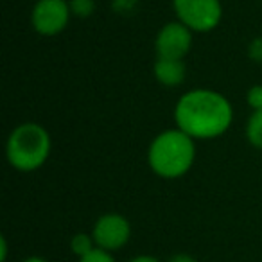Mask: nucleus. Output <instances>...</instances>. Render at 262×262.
Here are the masks:
<instances>
[{
	"label": "nucleus",
	"mask_w": 262,
	"mask_h": 262,
	"mask_svg": "<svg viewBox=\"0 0 262 262\" xmlns=\"http://www.w3.org/2000/svg\"><path fill=\"white\" fill-rule=\"evenodd\" d=\"M192 31L178 20L164 24L155 38L157 58L183 59L192 49Z\"/></svg>",
	"instance_id": "0eeeda50"
},
{
	"label": "nucleus",
	"mask_w": 262,
	"mask_h": 262,
	"mask_svg": "<svg viewBox=\"0 0 262 262\" xmlns=\"http://www.w3.org/2000/svg\"><path fill=\"white\" fill-rule=\"evenodd\" d=\"M246 54L253 63H262V36H255L248 43Z\"/></svg>",
	"instance_id": "4468645a"
},
{
	"label": "nucleus",
	"mask_w": 262,
	"mask_h": 262,
	"mask_svg": "<svg viewBox=\"0 0 262 262\" xmlns=\"http://www.w3.org/2000/svg\"><path fill=\"white\" fill-rule=\"evenodd\" d=\"M153 76L162 86L176 88L183 84L187 79V67L183 59H169V58H157L153 65Z\"/></svg>",
	"instance_id": "6e6552de"
},
{
	"label": "nucleus",
	"mask_w": 262,
	"mask_h": 262,
	"mask_svg": "<svg viewBox=\"0 0 262 262\" xmlns=\"http://www.w3.org/2000/svg\"><path fill=\"white\" fill-rule=\"evenodd\" d=\"M90 233L95 241V246L110 253H115L129 243L131 225L122 214L106 212L95 219Z\"/></svg>",
	"instance_id": "423d86ee"
},
{
	"label": "nucleus",
	"mask_w": 262,
	"mask_h": 262,
	"mask_svg": "<svg viewBox=\"0 0 262 262\" xmlns=\"http://www.w3.org/2000/svg\"><path fill=\"white\" fill-rule=\"evenodd\" d=\"M137 0H113V9L120 15H127L135 9Z\"/></svg>",
	"instance_id": "2eb2a0df"
},
{
	"label": "nucleus",
	"mask_w": 262,
	"mask_h": 262,
	"mask_svg": "<svg viewBox=\"0 0 262 262\" xmlns=\"http://www.w3.org/2000/svg\"><path fill=\"white\" fill-rule=\"evenodd\" d=\"M52 139L47 127L38 122H22L6 140V160L18 172H34L47 164Z\"/></svg>",
	"instance_id": "7ed1b4c3"
},
{
	"label": "nucleus",
	"mask_w": 262,
	"mask_h": 262,
	"mask_svg": "<svg viewBox=\"0 0 262 262\" xmlns=\"http://www.w3.org/2000/svg\"><path fill=\"white\" fill-rule=\"evenodd\" d=\"M246 102L251 112H260L262 110V84H253L246 92Z\"/></svg>",
	"instance_id": "f8f14e48"
},
{
	"label": "nucleus",
	"mask_w": 262,
	"mask_h": 262,
	"mask_svg": "<svg viewBox=\"0 0 262 262\" xmlns=\"http://www.w3.org/2000/svg\"><path fill=\"white\" fill-rule=\"evenodd\" d=\"M196 162V140L178 127L160 131L147 147V165L162 180L183 178Z\"/></svg>",
	"instance_id": "f03ea898"
},
{
	"label": "nucleus",
	"mask_w": 262,
	"mask_h": 262,
	"mask_svg": "<svg viewBox=\"0 0 262 262\" xmlns=\"http://www.w3.org/2000/svg\"><path fill=\"white\" fill-rule=\"evenodd\" d=\"M70 11L76 18H90L95 13V0H69Z\"/></svg>",
	"instance_id": "9b49d317"
},
{
	"label": "nucleus",
	"mask_w": 262,
	"mask_h": 262,
	"mask_svg": "<svg viewBox=\"0 0 262 262\" xmlns=\"http://www.w3.org/2000/svg\"><path fill=\"white\" fill-rule=\"evenodd\" d=\"M69 246H70V251H72L77 258L84 257V255H88L90 251H94L95 248H97L92 233H86V232H77L76 235H72Z\"/></svg>",
	"instance_id": "9d476101"
},
{
	"label": "nucleus",
	"mask_w": 262,
	"mask_h": 262,
	"mask_svg": "<svg viewBox=\"0 0 262 262\" xmlns=\"http://www.w3.org/2000/svg\"><path fill=\"white\" fill-rule=\"evenodd\" d=\"M167 262H198V258L190 253H174L172 257H169Z\"/></svg>",
	"instance_id": "f3484780"
},
{
	"label": "nucleus",
	"mask_w": 262,
	"mask_h": 262,
	"mask_svg": "<svg viewBox=\"0 0 262 262\" xmlns=\"http://www.w3.org/2000/svg\"><path fill=\"white\" fill-rule=\"evenodd\" d=\"M244 135L250 146L255 149H262V110L260 112H251V115L246 120Z\"/></svg>",
	"instance_id": "1a4fd4ad"
},
{
	"label": "nucleus",
	"mask_w": 262,
	"mask_h": 262,
	"mask_svg": "<svg viewBox=\"0 0 262 262\" xmlns=\"http://www.w3.org/2000/svg\"><path fill=\"white\" fill-rule=\"evenodd\" d=\"M22 262H49V260H47V258H43V257H40V255H31V257L24 258Z\"/></svg>",
	"instance_id": "6ab92c4d"
},
{
	"label": "nucleus",
	"mask_w": 262,
	"mask_h": 262,
	"mask_svg": "<svg viewBox=\"0 0 262 262\" xmlns=\"http://www.w3.org/2000/svg\"><path fill=\"white\" fill-rule=\"evenodd\" d=\"M176 20L192 33H212L223 20L221 0H171Z\"/></svg>",
	"instance_id": "20e7f679"
},
{
	"label": "nucleus",
	"mask_w": 262,
	"mask_h": 262,
	"mask_svg": "<svg viewBox=\"0 0 262 262\" xmlns=\"http://www.w3.org/2000/svg\"><path fill=\"white\" fill-rule=\"evenodd\" d=\"M8 255H9L8 237L0 235V262H8Z\"/></svg>",
	"instance_id": "dca6fc26"
},
{
	"label": "nucleus",
	"mask_w": 262,
	"mask_h": 262,
	"mask_svg": "<svg viewBox=\"0 0 262 262\" xmlns=\"http://www.w3.org/2000/svg\"><path fill=\"white\" fill-rule=\"evenodd\" d=\"M174 124L178 129L194 139L214 140L230 129L233 122V106L226 95L212 88H194L176 101Z\"/></svg>",
	"instance_id": "f257e3e1"
},
{
	"label": "nucleus",
	"mask_w": 262,
	"mask_h": 262,
	"mask_svg": "<svg viewBox=\"0 0 262 262\" xmlns=\"http://www.w3.org/2000/svg\"><path fill=\"white\" fill-rule=\"evenodd\" d=\"M127 262H162V260L155 257V255H137V257L129 258Z\"/></svg>",
	"instance_id": "a211bd4d"
},
{
	"label": "nucleus",
	"mask_w": 262,
	"mask_h": 262,
	"mask_svg": "<svg viewBox=\"0 0 262 262\" xmlns=\"http://www.w3.org/2000/svg\"><path fill=\"white\" fill-rule=\"evenodd\" d=\"M77 262H117V260H115V257H113V253L101 250V248H95V250L90 251L88 255L77 258Z\"/></svg>",
	"instance_id": "ddd939ff"
},
{
	"label": "nucleus",
	"mask_w": 262,
	"mask_h": 262,
	"mask_svg": "<svg viewBox=\"0 0 262 262\" xmlns=\"http://www.w3.org/2000/svg\"><path fill=\"white\" fill-rule=\"evenodd\" d=\"M72 18L69 0H36L31 11V26L40 36H58Z\"/></svg>",
	"instance_id": "39448f33"
}]
</instances>
